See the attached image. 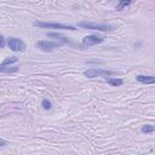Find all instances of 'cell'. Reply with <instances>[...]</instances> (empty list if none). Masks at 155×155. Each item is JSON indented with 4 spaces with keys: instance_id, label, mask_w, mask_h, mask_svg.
<instances>
[{
    "instance_id": "8fae6325",
    "label": "cell",
    "mask_w": 155,
    "mask_h": 155,
    "mask_svg": "<svg viewBox=\"0 0 155 155\" xmlns=\"http://www.w3.org/2000/svg\"><path fill=\"white\" fill-rule=\"evenodd\" d=\"M17 70H18V67H7V65L0 67V73H15Z\"/></svg>"
},
{
    "instance_id": "7a4b0ae2",
    "label": "cell",
    "mask_w": 155,
    "mask_h": 155,
    "mask_svg": "<svg viewBox=\"0 0 155 155\" xmlns=\"http://www.w3.org/2000/svg\"><path fill=\"white\" fill-rule=\"evenodd\" d=\"M84 75L88 79H93V78H98V76H113L116 75V71L113 70H107V69H96V68H91L84 71Z\"/></svg>"
},
{
    "instance_id": "5b68a950",
    "label": "cell",
    "mask_w": 155,
    "mask_h": 155,
    "mask_svg": "<svg viewBox=\"0 0 155 155\" xmlns=\"http://www.w3.org/2000/svg\"><path fill=\"white\" fill-rule=\"evenodd\" d=\"M7 45L8 47L13 51V52H22L25 50V44L22 39L18 38H8L7 40Z\"/></svg>"
},
{
    "instance_id": "2e32d148",
    "label": "cell",
    "mask_w": 155,
    "mask_h": 155,
    "mask_svg": "<svg viewBox=\"0 0 155 155\" xmlns=\"http://www.w3.org/2000/svg\"><path fill=\"white\" fill-rule=\"evenodd\" d=\"M6 144H7V142H6V140H4V139H1V138H0V147H5V145H6Z\"/></svg>"
},
{
    "instance_id": "4fadbf2b",
    "label": "cell",
    "mask_w": 155,
    "mask_h": 155,
    "mask_svg": "<svg viewBox=\"0 0 155 155\" xmlns=\"http://www.w3.org/2000/svg\"><path fill=\"white\" fill-rule=\"evenodd\" d=\"M18 61V58L17 57H8V58H6L2 63H1V65H10V64H12V63H16Z\"/></svg>"
},
{
    "instance_id": "ba28073f",
    "label": "cell",
    "mask_w": 155,
    "mask_h": 155,
    "mask_svg": "<svg viewBox=\"0 0 155 155\" xmlns=\"http://www.w3.org/2000/svg\"><path fill=\"white\" fill-rule=\"evenodd\" d=\"M47 36H48V38L57 39V40H59V41H62V42H64V44H69V40H68L65 36H63V35H61V34H58V33H47Z\"/></svg>"
},
{
    "instance_id": "6da1fadb",
    "label": "cell",
    "mask_w": 155,
    "mask_h": 155,
    "mask_svg": "<svg viewBox=\"0 0 155 155\" xmlns=\"http://www.w3.org/2000/svg\"><path fill=\"white\" fill-rule=\"evenodd\" d=\"M78 25L81 27V28H85V29L101 30V31H111V30H114V25H111V24H101V23H91V22H80Z\"/></svg>"
},
{
    "instance_id": "277c9868",
    "label": "cell",
    "mask_w": 155,
    "mask_h": 155,
    "mask_svg": "<svg viewBox=\"0 0 155 155\" xmlns=\"http://www.w3.org/2000/svg\"><path fill=\"white\" fill-rule=\"evenodd\" d=\"M104 38L102 36H98V35H87L82 39L81 44H80V47L81 48H87L90 46H94V45H98L101 42H103Z\"/></svg>"
},
{
    "instance_id": "7c38bea8",
    "label": "cell",
    "mask_w": 155,
    "mask_h": 155,
    "mask_svg": "<svg viewBox=\"0 0 155 155\" xmlns=\"http://www.w3.org/2000/svg\"><path fill=\"white\" fill-rule=\"evenodd\" d=\"M154 126L153 125H144V126H142V128H140V131L143 132V133H153L154 132Z\"/></svg>"
},
{
    "instance_id": "9c48e42d",
    "label": "cell",
    "mask_w": 155,
    "mask_h": 155,
    "mask_svg": "<svg viewBox=\"0 0 155 155\" xmlns=\"http://www.w3.org/2000/svg\"><path fill=\"white\" fill-rule=\"evenodd\" d=\"M131 4H132V0H120V1H119V4L116 5L115 10H116V11H121V10L126 8L127 6H130Z\"/></svg>"
},
{
    "instance_id": "3957f363",
    "label": "cell",
    "mask_w": 155,
    "mask_h": 155,
    "mask_svg": "<svg viewBox=\"0 0 155 155\" xmlns=\"http://www.w3.org/2000/svg\"><path fill=\"white\" fill-rule=\"evenodd\" d=\"M35 27L39 28H48V29H67V30H76L75 27L73 25H67L62 23H52V22H34L33 23Z\"/></svg>"
},
{
    "instance_id": "52a82bcc",
    "label": "cell",
    "mask_w": 155,
    "mask_h": 155,
    "mask_svg": "<svg viewBox=\"0 0 155 155\" xmlns=\"http://www.w3.org/2000/svg\"><path fill=\"white\" fill-rule=\"evenodd\" d=\"M136 79L140 84H154L155 82V76H153V75H149V76H147V75H137Z\"/></svg>"
},
{
    "instance_id": "30bf717a",
    "label": "cell",
    "mask_w": 155,
    "mask_h": 155,
    "mask_svg": "<svg viewBox=\"0 0 155 155\" xmlns=\"http://www.w3.org/2000/svg\"><path fill=\"white\" fill-rule=\"evenodd\" d=\"M107 82L110 86H121L124 84V81L121 79H116V78H109V79H107Z\"/></svg>"
},
{
    "instance_id": "9a60e30c",
    "label": "cell",
    "mask_w": 155,
    "mask_h": 155,
    "mask_svg": "<svg viewBox=\"0 0 155 155\" xmlns=\"http://www.w3.org/2000/svg\"><path fill=\"white\" fill-rule=\"evenodd\" d=\"M5 46V39L2 35H0V48H2Z\"/></svg>"
},
{
    "instance_id": "8992f818",
    "label": "cell",
    "mask_w": 155,
    "mask_h": 155,
    "mask_svg": "<svg viewBox=\"0 0 155 155\" xmlns=\"http://www.w3.org/2000/svg\"><path fill=\"white\" fill-rule=\"evenodd\" d=\"M36 46L41 50V51H45V52H51L52 50H54L56 47L61 46V42H57V41H46V40H42V41H38L36 42Z\"/></svg>"
},
{
    "instance_id": "5bb4252c",
    "label": "cell",
    "mask_w": 155,
    "mask_h": 155,
    "mask_svg": "<svg viewBox=\"0 0 155 155\" xmlns=\"http://www.w3.org/2000/svg\"><path fill=\"white\" fill-rule=\"evenodd\" d=\"M41 107L45 109V110H50L51 108H52V103L48 101V99H42V102H41Z\"/></svg>"
}]
</instances>
